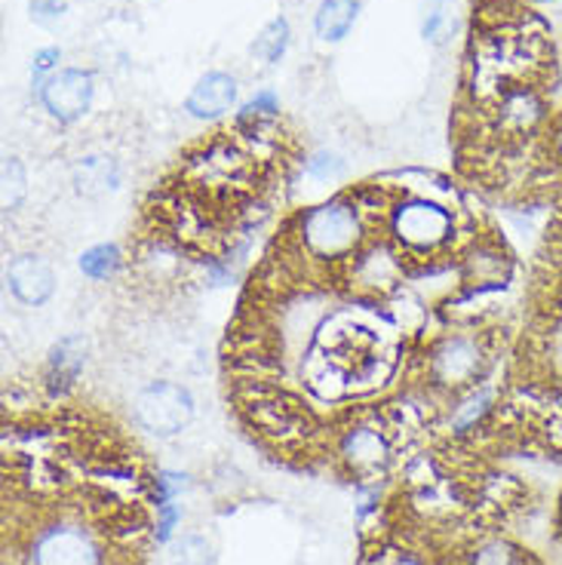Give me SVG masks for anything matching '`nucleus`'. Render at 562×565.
I'll use <instances>...</instances> for the list:
<instances>
[{"mask_svg":"<svg viewBox=\"0 0 562 565\" xmlns=\"http://www.w3.org/2000/svg\"><path fill=\"white\" fill-rule=\"evenodd\" d=\"M391 234L409 255L443 253L452 243L455 222L449 206L427 198H409L391 212Z\"/></svg>","mask_w":562,"mask_h":565,"instance_id":"1","label":"nucleus"},{"mask_svg":"<svg viewBox=\"0 0 562 565\" xmlns=\"http://www.w3.org/2000/svg\"><path fill=\"white\" fill-rule=\"evenodd\" d=\"M360 234H363L360 210L344 198L301 215V227H298L301 246L310 258H341V255L353 253V246L360 243Z\"/></svg>","mask_w":562,"mask_h":565,"instance_id":"2","label":"nucleus"},{"mask_svg":"<svg viewBox=\"0 0 562 565\" xmlns=\"http://www.w3.org/2000/svg\"><path fill=\"white\" fill-rule=\"evenodd\" d=\"M136 415L141 427H148L151 434L172 437V434H182L194 418V396L188 394V387L182 384L155 382L136 399Z\"/></svg>","mask_w":562,"mask_h":565,"instance_id":"3","label":"nucleus"},{"mask_svg":"<svg viewBox=\"0 0 562 565\" xmlns=\"http://www.w3.org/2000/svg\"><path fill=\"white\" fill-rule=\"evenodd\" d=\"M486 366V356L477 339L470 335H449L443 339L431 353V379L446 387L477 382Z\"/></svg>","mask_w":562,"mask_h":565,"instance_id":"4","label":"nucleus"},{"mask_svg":"<svg viewBox=\"0 0 562 565\" xmlns=\"http://www.w3.org/2000/svg\"><path fill=\"white\" fill-rule=\"evenodd\" d=\"M93 74L81 68H65L59 74H50L41 86V102L46 111L62 124H71L84 117L89 102H93Z\"/></svg>","mask_w":562,"mask_h":565,"instance_id":"5","label":"nucleus"},{"mask_svg":"<svg viewBox=\"0 0 562 565\" xmlns=\"http://www.w3.org/2000/svg\"><path fill=\"white\" fill-rule=\"evenodd\" d=\"M7 282H10V292L29 308H41L56 292V274L50 268V262H43L41 255L31 253L15 255L10 262Z\"/></svg>","mask_w":562,"mask_h":565,"instance_id":"6","label":"nucleus"},{"mask_svg":"<svg viewBox=\"0 0 562 565\" xmlns=\"http://www.w3.org/2000/svg\"><path fill=\"white\" fill-rule=\"evenodd\" d=\"M38 565H96V544L81 529H50L34 547Z\"/></svg>","mask_w":562,"mask_h":565,"instance_id":"7","label":"nucleus"},{"mask_svg":"<svg viewBox=\"0 0 562 565\" xmlns=\"http://www.w3.org/2000/svg\"><path fill=\"white\" fill-rule=\"evenodd\" d=\"M237 102V81L225 71H210L206 77H200L198 86L188 96V111L200 120H212Z\"/></svg>","mask_w":562,"mask_h":565,"instance_id":"8","label":"nucleus"},{"mask_svg":"<svg viewBox=\"0 0 562 565\" xmlns=\"http://www.w3.org/2000/svg\"><path fill=\"white\" fill-rule=\"evenodd\" d=\"M71 182H74V191L81 198H105L112 194L114 188L120 184V170L114 163L112 157L93 154L84 157L74 170H71Z\"/></svg>","mask_w":562,"mask_h":565,"instance_id":"9","label":"nucleus"},{"mask_svg":"<svg viewBox=\"0 0 562 565\" xmlns=\"http://www.w3.org/2000/svg\"><path fill=\"white\" fill-rule=\"evenodd\" d=\"M86 351H89V344H86L84 335H68V339L56 341L53 351H50V360H46L50 384L65 391V387L77 382V375L86 366Z\"/></svg>","mask_w":562,"mask_h":565,"instance_id":"10","label":"nucleus"},{"mask_svg":"<svg viewBox=\"0 0 562 565\" xmlns=\"http://www.w3.org/2000/svg\"><path fill=\"white\" fill-rule=\"evenodd\" d=\"M544 105L534 96L532 89H507L501 96V105H498V117L507 129H529L534 127V120L541 117Z\"/></svg>","mask_w":562,"mask_h":565,"instance_id":"11","label":"nucleus"},{"mask_svg":"<svg viewBox=\"0 0 562 565\" xmlns=\"http://www.w3.org/2000/svg\"><path fill=\"white\" fill-rule=\"evenodd\" d=\"M357 10H360V0H320L317 19H314L317 34L324 41H341L351 31Z\"/></svg>","mask_w":562,"mask_h":565,"instance_id":"12","label":"nucleus"},{"mask_svg":"<svg viewBox=\"0 0 562 565\" xmlns=\"http://www.w3.org/2000/svg\"><path fill=\"white\" fill-rule=\"evenodd\" d=\"M344 455L353 467L372 470L384 461V439L372 427H357L344 437Z\"/></svg>","mask_w":562,"mask_h":565,"instance_id":"13","label":"nucleus"},{"mask_svg":"<svg viewBox=\"0 0 562 565\" xmlns=\"http://www.w3.org/2000/svg\"><path fill=\"white\" fill-rule=\"evenodd\" d=\"M286 43H289V25H286V19H274V22H267L262 34L255 38L253 46H250V53H253L258 62H265V65H274V62H280V56L286 53Z\"/></svg>","mask_w":562,"mask_h":565,"instance_id":"14","label":"nucleus"},{"mask_svg":"<svg viewBox=\"0 0 562 565\" xmlns=\"http://www.w3.org/2000/svg\"><path fill=\"white\" fill-rule=\"evenodd\" d=\"M77 265L89 280H108L114 270L120 268V249L114 243H99V246L86 249Z\"/></svg>","mask_w":562,"mask_h":565,"instance_id":"15","label":"nucleus"},{"mask_svg":"<svg viewBox=\"0 0 562 565\" xmlns=\"http://www.w3.org/2000/svg\"><path fill=\"white\" fill-rule=\"evenodd\" d=\"M25 198H29V175H25V167L15 157H7L3 160V210H19Z\"/></svg>","mask_w":562,"mask_h":565,"instance_id":"16","label":"nucleus"},{"mask_svg":"<svg viewBox=\"0 0 562 565\" xmlns=\"http://www.w3.org/2000/svg\"><path fill=\"white\" fill-rule=\"evenodd\" d=\"M172 565H212V547L206 544V537L188 535L182 537L179 551L172 556Z\"/></svg>","mask_w":562,"mask_h":565,"instance_id":"17","label":"nucleus"},{"mask_svg":"<svg viewBox=\"0 0 562 565\" xmlns=\"http://www.w3.org/2000/svg\"><path fill=\"white\" fill-rule=\"evenodd\" d=\"M452 29V15H449V3L443 0V7H431V13H424V38L427 41H443L446 31Z\"/></svg>","mask_w":562,"mask_h":565,"instance_id":"18","label":"nucleus"},{"mask_svg":"<svg viewBox=\"0 0 562 565\" xmlns=\"http://www.w3.org/2000/svg\"><path fill=\"white\" fill-rule=\"evenodd\" d=\"M308 172L317 179H329V175L341 172V160L336 154H317L314 160H308Z\"/></svg>","mask_w":562,"mask_h":565,"instance_id":"19","label":"nucleus"},{"mask_svg":"<svg viewBox=\"0 0 562 565\" xmlns=\"http://www.w3.org/2000/svg\"><path fill=\"white\" fill-rule=\"evenodd\" d=\"M62 0H31V15L38 19V22H53V19H59L62 15Z\"/></svg>","mask_w":562,"mask_h":565,"instance_id":"20","label":"nucleus"},{"mask_svg":"<svg viewBox=\"0 0 562 565\" xmlns=\"http://www.w3.org/2000/svg\"><path fill=\"white\" fill-rule=\"evenodd\" d=\"M280 111L277 108V99L274 96H267V93H262L258 99H253L246 108H243V117H262V114H274Z\"/></svg>","mask_w":562,"mask_h":565,"instance_id":"21","label":"nucleus"},{"mask_svg":"<svg viewBox=\"0 0 562 565\" xmlns=\"http://www.w3.org/2000/svg\"><path fill=\"white\" fill-rule=\"evenodd\" d=\"M56 62H59V50L56 46H50V50L38 53V58H34V71H38V74H43V71L53 68Z\"/></svg>","mask_w":562,"mask_h":565,"instance_id":"22","label":"nucleus"},{"mask_svg":"<svg viewBox=\"0 0 562 565\" xmlns=\"http://www.w3.org/2000/svg\"><path fill=\"white\" fill-rule=\"evenodd\" d=\"M560 151H562V129H560Z\"/></svg>","mask_w":562,"mask_h":565,"instance_id":"23","label":"nucleus"}]
</instances>
